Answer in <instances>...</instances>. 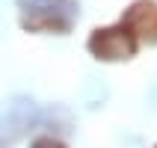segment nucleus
Masks as SVG:
<instances>
[{
  "instance_id": "f257e3e1",
  "label": "nucleus",
  "mask_w": 157,
  "mask_h": 148,
  "mask_svg": "<svg viewBox=\"0 0 157 148\" xmlns=\"http://www.w3.org/2000/svg\"><path fill=\"white\" fill-rule=\"evenodd\" d=\"M36 119H39V107L24 95H15L0 104V148L15 145L21 136L33 131Z\"/></svg>"
},
{
  "instance_id": "f03ea898",
  "label": "nucleus",
  "mask_w": 157,
  "mask_h": 148,
  "mask_svg": "<svg viewBox=\"0 0 157 148\" xmlns=\"http://www.w3.org/2000/svg\"><path fill=\"white\" fill-rule=\"evenodd\" d=\"M18 6L24 12V27H53V30H68L77 6L71 0H18Z\"/></svg>"
},
{
  "instance_id": "7ed1b4c3",
  "label": "nucleus",
  "mask_w": 157,
  "mask_h": 148,
  "mask_svg": "<svg viewBox=\"0 0 157 148\" xmlns=\"http://www.w3.org/2000/svg\"><path fill=\"white\" fill-rule=\"evenodd\" d=\"M89 47L101 59H128L136 51V42L124 27H119V30H98L89 42Z\"/></svg>"
},
{
  "instance_id": "20e7f679",
  "label": "nucleus",
  "mask_w": 157,
  "mask_h": 148,
  "mask_svg": "<svg viewBox=\"0 0 157 148\" xmlns=\"http://www.w3.org/2000/svg\"><path fill=\"white\" fill-rule=\"evenodd\" d=\"M33 148H65L62 142H56V139H39Z\"/></svg>"
}]
</instances>
